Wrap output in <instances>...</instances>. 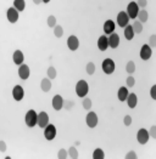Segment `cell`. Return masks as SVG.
<instances>
[{
  "instance_id": "obj_35",
  "label": "cell",
  "mask_w": 156,
  "mask_h": 159,
  "mask_svg": "<svg viewBox=\"0 0 156 159\" xmlns=\"http://www.w3.org/2000/svg\"><path fill=\"white\" fill-rule=\"evenodd\" d=\"M67 157H68V153H67V151H66L65 148H61L57 152V158L59 159H66Z\"/></svg>"
},
{
  "instance_id": "obj_5",
  "label": "cell",
  "mask_w": 156,
  "mask_h": 159,
  "mask_svg": "<svg viewBox=\"0 0 156 159\" xmlns=\"http://www.w3.org/2000/svg\"><path fill=\"white\" fill-rule=\"evenodd\" d=\"M139 10H140V7L137 5V2L135 1H130L129 4H128V6H127V15H128V17L132 18V20H135L137 18V15L139 12Z\"/></svg>"
},
{
  "instance_id": "obj_23",
  "label": "cell",
  "mask_w": 156,
  "mask_h": 159,
  "mask_svg": "<svg viewBox=\"0 0 156 159\" xmlns=\"http://www.w3.org/2000/svg\"><path fill=\"white\" fill-rule=\"evenodd\" d=\"M123 34H124V38L127 40H132L134 38V32H133V28L130 25H127V26L124 27V29H123Z\"/></svg>"
},
{
  "instance_id": "obj_37",
  "label": "cell",
  "mask_w": 156,
  "mask_h": 159,
  "mask_svg": "<svg viewBox=\"0 0 156 159\" xmlns=\"http://www.w3.org/2000/svg\"><path fill=\"white\" fill-rule=\"evenodd\" d=\"M150 48H155L156 46V35L155 34H153L151 37H150V39H149V44H148Z\"/></svg>"
},
{
  "instance_id": "obj_11",
  "label": "cell",
  "mask_w": 156,
  "mask_h": 159,
  "mask_svg": "<svg viewBox=\"0 0 156 159\" xmlns=\"http://www.w3.org/2000/svg\"><path fill=\"white\" fill-rule=\"evenodd\" d=\"M139 55H140V58L143 61H148L151 57V55H153V48H150L148 44H144L143 46H142V49H140Z\"/></svg>"
},
{
  "instance_id": "obj_19",
  "label": "cell",
  "mask_w": 156,
  "mask_h": 159,
  "mask_svg": "<svg viewBox=\"0 0 156 159\" xmlns=\"http://www.w3.org/2000/svg\"><path fill=\"white\" fill-rule=\"evenodd\" d=\"M107 48H109V40H107V35L104 34V35L99 37V39H98V49L104 52L107 50Z\"/></svg>"
},
{
  "instance_id": "obj_1",
  "label": "cell",
  "mask_w": 156,
  "mask_h": 159,
  "mask_svg": "<svg viewBox=\"0 0 156 159\" xmlns=\"http://www.w3.org/2000/svg\"><path fill=\"white\" fill-rule=\"evenodd\" d=\"M37 118H38V113L34 109H29L25 116V123L28 128H34L37 126Z\"/></svg>"
},
{
  "instance_id": "obj_46",
  "label": "cell",
  "mask_w": 156,
  "mask_h": 159,
  "mask_svg": "<svg viewBox=\"0 0 156 159\" xmlns=\"http://www.w3.org/2000/svg\"><path fill=\"white\" fill-rule=\"evenodd\" d=\"M43 2H44V4H49V2H50V0H43Z\"/></svg>"
},
{
  "instance_id": "obj_36",
  "label": "cell",
  "mask_w": 156,
  "mask_h": 159,
  "mask_svg": "<svg viewBox=\"0 0 156 159\" xmlns=\"http://www.w3.org/2000/svg\"><path fill=\"white\" fill-rule=\"evenodd\" d=\"M126 84H127V88H133V86L135 85V79H134V77L129 75V77L126 79Z\"/></svg>"
},
{
  "instance_id": "obj_34",
  "label": "cell",
  "mask_w": 156,
  "mask_h": 159,
  "mask_svg": "<svg viewBox=\"0 0 156 159\" xmlns=\"http://www.w3.org/2000/svg\"><path fill=\"white\" fill-rule=\"evenodd\" d=\"M46 23H48V26L50 27V28H54V27L56 26V17H55L54 15H50V16L48 17Z\"/></svg>"
},
{
  "instance_id": "obj_41",
  "label": "cell",
  "mask_w": 156,
  "mask_h": 159,
  "mask_svg": "<svg viewBox=\"0 0 156 159\" xmlns=\"http://www.w3.org/2000/svg\"><path fill=\"white\" fill-rule=\"evenodd\" d=\"M149 135H150V137L156 139V125H153V126L150 128V130H149Z\"/></svg>"
},
{
  "instance_id": "obj_44",
  "label": "cell",
  "mask_w": 156,
  "mask_h": 159,
  "mask_svg": "<svg viewBox=\"0 0 156 159\" xmlns=\"http://www.w3.org/2000/svg\"><path fill=\"white\" fill-rule=\"evenodd\" d=\"M0 152H6V143H5V141H0Z\"/></svg>"
},
{
  "instance_id": "obj_15",
  "label": "cell",
  "mask_w": 156,
  "mask_h": 159,
  "mask_svg": "<svg viewBox=\"0 0 156 159\" xmlns=\"http://www.w3.org/2000/svg\"><path fill=\"white\" fill-rule=\"evenodd\" d=\"M51 105L55 111H61L64 108V98H62V96L61 95H55L52 97Z\"/></svg>"
},
{
  "instance_id": "obj_18",
  "label": "cell",
  "mask_w": 156,
  "mask_h": 159,
  "mask_svg": "<svg viewBox=\"0 0 156 159\" xmlns=\"http://www.w3.org/2000/svg\"><path fill=\"white\" fill-rule=\"evenodd\" d=\"M12 60L13 63L16 66H21L23 63V61H25V55H23V52L21 50H16L12 55Z\"/></svg>"
},
{
  "instance_id": "obj_40",
  "label": "cell",
  "mask_w": 156,
  "mask_h": 159,
  "mask_svg": "<svg viewBox=\"0 0 156 159\" xmlns=\"http://www.w3.org/2000/svg\"><path fill=\"white\" fill-rule=\"evenodd\" d=\"M137 5H138L140 9H144V7H146V5H148V0H137Z\"/></svg>"
},
{
  "instance_id": "obj_24",
  "label": "cell",
  "mask_w": 156,
  "mask_h": 159,
  "mask_svg": "<svg viewBox=\"0 0 156 159\" xmlns=\"http://www.w3.org/2000/svg\"><path fill=\"white\" fill-rule=\"evenodd\" d=\"M13 7L18 12H22L26 9V1L25 0H13Z\"/></svg>"
},
{
  "instance_id": "obj_16",
  "label": "cell",
  "mask_w": 156,
  "mask_h": 159,
  "mask_svg": "<svg viewBox=\"0 0 156 159\" xmlns=\"http://www.w3.org/2000/svg\"><path fill=\"white\" fill-rule=\"evenodd\" d=\"M107 40H109V48H111V49H117L118 48V45H119V35L116 34L115 32L109 35Z\"/></svg>"
},
{
  "instance_id": "obj_28",
  "label": "cell",
  "mask_w": 156,
  "mask_h": 159,
  "mask_svg": "<svg viewBox=\"0 0 156 159\" xmlns=\"http://www.w3.org/2000/svg\"><path fill=\"white\" fill-rule=\"evenodd\" d=\"M104 158H105V153L101 148L94 149V152H93V159H104Z\"/></svg>"
},
{
  "instance_id": "obj_6",
  "label": "cell",
  "mask_w": 156,
  "mask_h": 159,
  "mask_svg": "<svg viewBox=\"0 0 156 159\" xmlns=\"http://www.w3.org/2000/svg\"><path fill=\"white\" fill-rule=\"evenodd\" d=\"M150 140V135L149 131L146 129H139L138 133H137V141L140 143V145H146Z\"/></svg>"
},
{
  "instance_id": "obj_43",
  "label": "cell",
  "mask_w": 156,
  "mask_h": 159,
  "mask_svg": "<svg viewBox=\"0 0 156 159\" xmlns=\"http://www.w3.org/2000/svg\"><path fill=\"white\" fill-rule=\"evenodd\" d=\"M150 95H151V98H153V100H156V85H153V86H151Z\"/></svg>"
},
{
  "instance_id": "obj_30",
  "label": "cell",
  "mask_w": 156,
  "mask_h": 159,
  "mask_svg": "<svg viewBox=\"0 0 156 159\" xmlns=\"http://www.w3.org/2000/svg\"><path fill=\"white\" fill-rule=\"evenodd\" d=\"M54 34H55L56 38H61L64 35V28L60 26V25L59 26L56 25V26L54 27Z\"/></svg>"
},
{
  "instance_id": "obj_20",
  "label": "cell",
  "mask_w": 156,
  "mask_h": 159,
  "mask_svg": "<svg viewBox=\"0 0 156 159\" xmlns=\"http://www.w3.org/2000/svg\"><path fill=\"white\" fill-rule=\"evenodd\" d=\"M128 95H129V91H128V88L127 86H121L118 89V91H117V97H118V100L121 102H124L127 100Z\"/></svg>"
},
{
  "instance_id": "obj_27",
  "label": "cell",
  "mask_w": 156,
  "mask_h": 159,
  "mask_svg": "<svg viewBox=\"0 0 156 159\" xmlns=\"http://www.w3.org/2000/svg\"><path fill=\"white\" fill-rule=\"evenodd\" d=\"M67 153H68V157H70V158H72V159H77L78 157H79L78 149L75 146L70 147V148H68V151H67Z\"/></svg>"
},
{
  "instance_id": "obj_21",
  "label": "cell",
  "mask_w": 156,
  "mask_h": 159,
  "mask_svg": "<svg viewBox=\"0 0 156 159\" xmlns=\"http://www.w3.org/2000/svg\"><path fill=\"white\" fill-rule=\"evenodd\" d=\"M51 79H49V78H43L41 81H40V89H41V91H44V93H49L50 90H51Z\"/></svg>"
},
{
  "instance_id": "obj_9",
  "label": "cell",
  "mask_w": 156,
  "mask_h": 159,
  "mask_svg": "<svg viewBox=\"0 0 156 159\" xmlns=\"http://www.w3.org/2000/svg\"><path fill=\"white\" fill-rule=\"evenodd\" d=\"M12 97H13V100L17 101V102H20V101L23 100V97H25V90H23V88H22L21 85H15V86H13Z\"/></svg>"
},
{
  "instance_id": "obj_25",
  "label": "cell",
  "mask_w": 156,
  "mask_h": 159,
  "mask_svg": "<svg viewBox=\"0 0 156 159\" xmlns=\"http://www.w3.org/2000/svg\"><path fill=\"white\" fill-rule=\"evenodd\" d=\"M137 17H138V21L139 22H142V23H145L146 21H148V18H149V13L146 10H139V12L137 15Z\"/></svg>"
},
{
  "instance_id": "obj_39",
  "label": "cell",
  "mask_w": 156,
  "mask_h": 159,
  "mask_svg": "<svg viewBox=\"0 0 156 159\" xmlns=\"http://www.w3.org/2000/svg\"><path fill=\"white\" fill-rule=\"evenodd\" d=\"M137 158H138V156H137V153L134 151H130V152H128L126 154V159H137Z\"/></svg>"
},
{
  "instance_id": "obj_14",
  "label": "cell",
  "mask_w": 156,
  "mask_h": 159,
  "mask_svg": "<svg viewBox=\"0 0 156 159\" xmlns=\"http://www.w3.org/2000/svg\"><path fill=\"white\" fill-rule=\"evenodd\" d=\"M67 48L71 51H76L78 48H79V39H78L76 35H70L67 38Z\"/></svg>"
},
{
  "instance_id": "obj_13",
  "label": "cell",
  "mask_w": 156,
  "mask_h": 159,
  "mask_svg": "<svg viewBox=\"0 0 156 159\" xmlns=\"http://www.w3.org/2000/svg\"><path fill=\"white\" fill-rule=\"evenodd\" d=\"M17 73H18V77L22 80H27L31 75V69L27 65L22 63L21 66H18V72Z\"/></svg>"
},
{
  "instance_id": "obj_26",
  "label": "cell",
  "mask_w": 156,
  "mask_h": 159,
  "mask_svg": "<svg viewBox=\"0 0 156 159\" xmlns=\"http://www.w3.org/2000/svg\"><path fill=\"white\" fill-rule=\"evenodd\" d=\"M132 28H133L134 34H140V33L143 32V23L135 20V21H134V23L132 25Z\"/></svg>"
},
{
  "instance_id": "obj_3",
  "label": "cell",
  "mask_w": 156,
  "mask_h": 159,
  "mask_svg": "<svg viewBox=\"0 0 156 159\" xmlns=\"http://www.w3.org/2000/svg\"><path fill=\"white\" fill-rule=\"evenodd\" d=\"M101 68H103V72H104L105 74L110 75V74H112V73L115 72L116 65H115L114 60H111V58H105L104 61H103V63H101Z\"/></svg>"
},
{
  "instance_id": "obj_42",
  "label": "cell",
  "mask_w": 156,
  "mask_h": 159,
  "mask_svg": "<svg viewBox=\"0 0 156 159\" xmlns=\"http://www.w3.org/2000/svg\"><path fill=\"white\" fill-rule=\"evenodd\" d=\"M73 105H75V103H73L72 101H70V102H68V101H64V108H66L67 111H68V109H71Z\"/></svg>"
},
{
  "instance_id": "obj_29",
  "label": "cell",
  "mask_w": 156,
  "mask_h": 159,
  "mask_svg": "<svg viewBox=\"0 0 156 159\" xmlns=\"http://www.w3.org/2000/svg\"><path fill=\"white\" fill-rule=\"evenodd\" d=\"M126 72L128 74H133L135 72V63L133 61H128L127 65H126Z\"/></svg>"
},
{
  "instance_id": "obj_31",
  "label": "cell",
  "mask_w": 156,
  "mask_h": 159,
  "mask_svg": "<svg viewBox=\"0 0 156 159\" xmlns=\"http://www.w3.org/2000/svg\"><path fill=\"white\" fill-rule=\"evenodd\" d=\"M46 75H48L49 79H55L56 75H57V72H56V69H55L54 67H49V68L46 69Z\"/></svg>"
},
{
  "instance_id": "obj_38",
  "label": "cell",
  "mask_w": 156,
  "mask_h": 159,
  "mask_svg": "<svg viewBox=\"0 0 156 159\" xmlns=\"http://www.w3.org/2000/svg\"><path fill=\"white\" fill-rule=\"evenodd\" d=\"M123 124L126 125V126H129L130 124H132V117L130 116H124V118H123Z\"/></svg>"
},
{
  "instance_id": "obj_7",
  "label": "cell",
  "mask_w": 156,
  "mask_h": 159,
  "mask_svg": "<svg viewBox=\"0 0 156 159\" xmlns=\"http://www.w3.org/2000/svg\"><path fill=\"white\" fill-rule=\"evenodd\" d=\"M85 123H87L88 128L94 129V128L98 125V123H99V118H98L96 113H95V112H89V113L87 114V117H85Z\"/></svg>"
},
{
  "instance_id": "obj_8",
  "label": "cell",
  "mask_w": 156,
  "mask_h": 159,
  "mask_svg": "<svg viewBox=\"0 0 156 159\" xmlns=\"http://www.w3.org/2000/svg\"><path fill=\"white\" fill-rule=\"evenodd\" d=\"M129 17H128V15L126 11H121V12H118L117 15V26L121 27V28H124V27L128 25V22H129Z\"/></svg>"
},
{
  "instance_id": "obj_4",
  "label": "cell",
  "mask_w": 156,
  "mask_h": 159,
  "mask_svg": "<svg viewBox=\"0 0 156 159\" xmlns=\"http://www.w3.org/2000/svg\"><path fill=\"white\" fill-rule=\"evenodd\" d=\"M56 128H55V125L54 124H48L45 128H44V137H45V140H48V141H52L55 137H56Z\"/></svg>"
},
{
  "instance_id": "obj_12",
  "label": "cell",
  "mask_w": 156,
  "mask_h": 159,
  "mask_svg": "<svg viewBox=\"0 0 156 159\" xmlns=\"http://www.w3.org/2000/svg\"><path fill=\"white\" fill-rule=\"evenodd\" d=\"M49 124V116L46 112H40L38 114V118H37V125L39 128H45L46 125Z\"/></svg>"
},
{
  "instance_id": "obj_10",
  "label": "cell",
  "mask_w": 156,
  "mask_h": 159,
  "mask_svg": "<svg viewBox=\"0 0 156 159\" xmlns=\"http://www.w3.org/2000/svg\"><path fill=\"white\" fill-rule=\"evenodd\" d=\"M18 16H20V12L15 9V7H9L7 11H6V18L10 23H16L18 21Z\"/></svg>"
},
{
  "instance_id": "obj_45",
  "label": "cell",
  "mask_w": 156,
  "mask_h": 159,
  "mask_svg": "<svg viewBox=\"0 0 156 159\" xmlns=\"http://www.w3.org/2000/svg\"><path fill=\"white\" fill-rule=\"evenodd\" d=\"M33 2H34L36 5H39V4H41V2H43V0H33Z\"/></svg>"
},
{
  "instance_id": "obj_2",
  "label": "cell",
  "mask_w": 156,
  "mask_h": 159,
  "mask_svg": "<svg viewBox=\"0 0 156 159\" xmlns=\"http://www.w3.org/2000/svg\"><path fill=\"white\" fill-rule=\"evenodd\" d=\"M89 93V85L85 80H78L76 84V93L78 97H85Z\"/></svg>"
},
{
  "instance_id": "obj_32",
  "label": "cell",
  "mask_w": 156,
  "mask_h": 159,
  "mask_svg": "<svg viewBox=\"0 0 156 159\" xmlns=\"http://www.w3.org/2000/svg\"><path fill=\"white\" fill-rule=\"evenodd\" d=\"M82 106H83L84 109L89 111L91 108V106H93V102H91V100L89 97H84V98H83V102H82Z\"/></svg>"
},
{
  "instance_id": "obj_33",
  "label": "cell",
  "mask_w": 156,
  "mask_h": 159,
  "mask_svg": "<svg viewBox=\"0 0 156 159\" xmlns=\"http://www.w3.org/2000/svg\"><path fill=\"white\" fill-rule=\"evenodd\" d=\"M85 70H87V73H88L89 75H93V74L95 73V65H94L93 62H88V63H87V67H85Z\"/></svg>"
},
{
  "instance_id": "obj_22",
  "label": "cell",
  "mask_w": 156,
  "mask_h": 159,
  "mask_svg": "<svg viewBox=\"0 0 156 159\" xmlns=\"http://www.w3.org/2000/svg\"><path fill=\"white\" fill-rule=\"evenodd\" d=\"M127 105L129 108H135L137 105H138V97H137V93H132L128 95V97H127Z\"/></svg>"
},
{
  "instance_id": "obj_17",
  "label": "cell",
  "mask_w": 156,
  "mask_h": 159,
  "mask_svg": "<svg viewBox=\"0 0 156 159\" xmlns=\"http://www.w3.org/2000/svg\"><path fill=\"white\" fill-rule=\"evenodd\" d=\"M115 28H116V23H115L112 20H107V21H105L104 27H103L105 35H110L111 33H114V32H115Z\"/></svg>"
}]
</instances>
